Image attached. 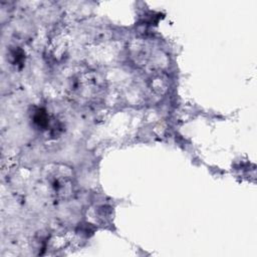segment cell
Listing matches in <instances>:
<instances>
[{"instance_id": "1", "label": "cell", "mask_w": 257, "mask_h": 257, "mask_svg": "<svg viewBox=\"0 0 257 257\" xmlns=\"http://www.w3.org/2000/svg\"><path fill=\"white\" fill-rule=\"evenodd\" d=\"M103 92V79L93 70L80 69L68 79V97L79 105H89L98 101Z\"/></svg>"}, {"instance_id": "2", "label": "cell", "mask_w": 257, "mask_h": 257, "mask_svg": "<svg viewBox=\"0 0 257 257\" xmlns=\"http://www.w3.org/2000/svg\"><path fill=\"white\" fill-rule=\"evenodd\" d=\"M44 180L51 196L56 200L68 199L74 189V175L70 167L52 164L45 169Z\"/></svg>"}]
</instances>
